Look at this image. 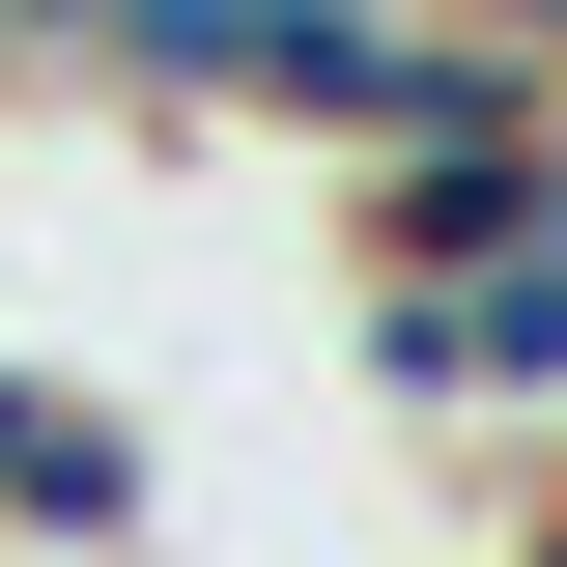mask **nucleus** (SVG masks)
<instances>
[{"instance_id":"1","label":"nucleus","mask_w":567,"mask_h":567,"mask_svg":"<svg viewBox=\"0 0 567 567\" xmlns=\"http://www.w3.org/2000/svg\"><path fill=\"white\" fill-rule=\"evenodd\" d=\"M369 398H398V425H511V398H539L567 425V227L483 256V284H369Z\"/></svg>"},{"instance_id":"2","label":"nucleus","mask_w":567,"mask_h":567,"mask_svg":"<svg viewBox=\"0 0 567 567\" xmlns=\"http://www.w3.org/2000/svg\"><path fill=\"white\" fill-rule=\"evenodd\" d=\"M539 171H567V114H425V142H369L341 256L369 284H483V256H539Z\"/></svg>"},{"instance_id":"3","label":"nucleus","mask_w":567,"mask_h":567,"mask_svg":"<svg viewBox=\"0 0 567 567\" xmlns=\"http://www.w3.org/2000/svg\"><path fill=\"white\" fill-rule=\"evenodd\" d=\"M142 511H171V454H142V398H114V369H29V341H0V539L114 567Z\"/></svg>"},{"instance_id":"4","label":"nucleus","mask_w":567,"mask_h":567,"mask_svg":"<svg viewBox=\"0 0 567 567\" xmlns=\"http://www.w3.org/2000/svg\"><path fill=\"white\" fill-rule=\"evenodd\" d=\"M425 29H483L511 85H567V0H425Z\"/></svg>"},{"instance_id":"5","label":"nucleus","mask_w":567,"mask_h":567,"mask_svg":"<svg viewBox=\"0 0 567 567\" xmlns=\"http://www.w3.org/2000/svg\"><path fill=\"white\" fill-rule=\"evenodd\" d=\"M29 85H58V0H0V114H29Z\"/></svg>"}]
</instances>
